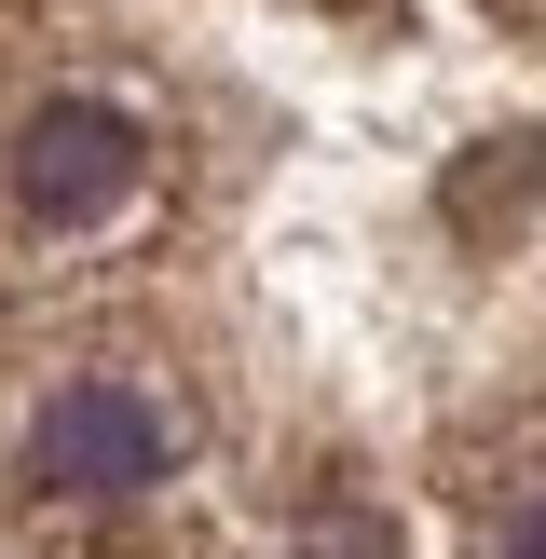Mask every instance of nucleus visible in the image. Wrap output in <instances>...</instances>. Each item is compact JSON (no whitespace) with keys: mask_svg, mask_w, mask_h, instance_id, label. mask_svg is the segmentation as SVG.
I'll use <instances>...</instances> for the list:
<instances>
[{"mask_svg":"<svg viewBox=\"0 0 546 559\" xmlns=\"http://www.w3.org/2000/svg\"><path fill=\"white\" fill-rule=\"evenodd\" d=\"M0 559H546V0H0Z\"/></svg>","mask_w":546,"mask_h":559,"instance_id":"obj_1","label":"nucleus"}]
</instances>
